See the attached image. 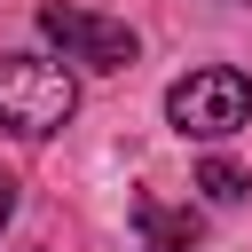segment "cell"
Segmentation results:
<instances>
[{"label": "cell", "mask_w": 252, "mask_h": 252, "mask_svg": "<svg viewBox=\"0 0 252 252\" xmlns=\"http://www.w3.org/2000/svg\"><path fill=\"white\" fill-rule=\"evenodd\" d=\"M79 110V79L55 55H0V126L39 142Z\"/></svg>", "instance_id": "6da1fadb"}, {"label": "cell", "mask_w": 252, "mask_h": 252, "mask_svg": "<svg viewBox=\"0 0 252 252\" xmlns=\"http://www.w3.org/2000/svg\"><path fill=\"white\" fill-rule=\"evenodd\" d=\"M165 118L189 134V142H228L244 118H252V79L228 71V63H205L189 79L165 87Z\"/></svg>", "instance_id": "7a4b0ae2"}, {"label": "cell", "mask_w": 252, "mask_h": 252, "mask_svg": "<svg viewBox=\"0 0 252 252\" xmlns=\"http://www.w3.org/2000/svg\"><path fill=\"white\" fill-rule=\"evenodd\" d=\"M39 32L63 47V63H87V71H126V63L142 55L134 24L94 16V8H71V0H47V8H39Z\"/></svg>", "instance_id": "3957f363"}, {"label": "cell", "mask_w": 252, "mask_h": 252, "mask_svg": "<svg viewBox=\"0 0 252 252\" xmlns=\"http://www.w3.org/2000/svg\"><path fill=\"white\" fill-rule=\"evenodd\" d=\"M134 228H142V252H197L205 244V228H197V213L189 205H165V197H134Z\"/></svg>", "instance_id": "277c9868"}, {"label": "cell", "mask_w": 252, "mask_h": 252, "mask_svg": "<svg viewBox=\"0 0 252 252\" xmlns=\"http://www.w3.org/2000/svg\"><path fill=\"white\" fill-rule=\"evenodd\" d=\"M197 189H205L213 205H236L252 181H244V165H236V158H205V165H197Z\"/></svg>", "instance_id": "5b68a950"}, {"label": "cell", "mask_w": 252, "mask_h": 252, "mask_svg": "<svg viewBox=\"0 0 252 252\" xmlns=\"http://www.w3.org/2000/svg\"><path fill=\"white\" fill-rule=\"evenodd\" d=\"M8 220H16V181L0 173V228H8Z\"/></svg>", "instance_id": "8992f818"}, {"label": "cell", "mask_w": 252, "mask_h": 252, "mask_svg": "<svg viewBox=\"0 0 252 252\" xmlns=\"http://www.w3.org/2000/svg\"><path fill=\"white\" fill-rule=\"evenodd\" d=\"M236 8H252V0H236Z\"/></svg>", "instance_id": "52a82bcc"}]
</instances>
